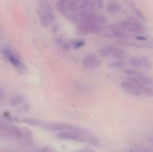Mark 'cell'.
<instances>
[{
	"mask_svg": "<svg viewBox=\"0 0 153 152\" xmlns=\"http://www.w3.org/2000/svg\"><path fill=\"white\" fill-rule=\"evenodd\" d=\"M58 1H59V0H58Z\"/></svg>",
	"mask_w": 153,
	"mask_h": 152,
	"instance_id": "f1b7e54d",
	"label": "cell"
},
{
	"mask_svg": "<svg viewBox=\"0 0 153 152\" xmlns=\"http://www.w3.org/2000/svg\"><path fill=\"white\" fill-rule=\"evenodd\" d=\"M140 46L143 48H146V49H153V40H150L149 42H146V43H143Z\"/></svg>",
	"mask_w": 153,
	"mask_h": 152,
	"instance_id": "44dd1931",
	"label": "cell"
},
{
	"mask_svg": "<svg viewBox=\"0 0 153 152\" xmlns=\"http://www.w3.org/2000/svg\"><path fill=\"white\" fill-rule=\"evenodd\" d=\"M5 130L9 134L16 138H22L24 136V133L22 132V130L15 125H10L8 127H6Z\"/></svg>",
	"mask_w": 153,
	"mask_h": 152,
	"instance_id": "30bf717a",
	"label": "cell"
},
{
	"mask_svg": "<svg viewBox=\"0 0 153 152\" xmlns=\"http://www.w3.org/2000/svg\"><path fill=\"white\" fill-rule=\"evenodd\" d=\"M93 3L94 2H93L92 0H82L80 4L78 7V10H81V11L84 10H86V9L89 8L92 5Z\"/></svg>",
	"mask_w": 153,
	"mask_h": 152,
	"instance_id": "9a60e30c",
	"label": "cell"
},
{
	"mask_svg": "<svg viewBox=\"0 0 153 152\" xmlns=\"http://www.w3.org/2000/svg\"><path fill=\"white\" fill-rule=\"evenodd\" d=\"M39 152H55V149H54V148H52V146L47 145L42 148Z\"/></svg>",
	"mask_w": 153,
	"mask_h": 152,
	"instance_id": "d6986e66",
	"label": "cell"
},
{
	"mask_svg": "<svg viewBox=\"0 0 153 152\" xmlns=\"http://www.w3.org/2000/svg\"><path fill=\"white\" fill-rule=\"evenodd\" d=\"M111 34L118 40H127L128 38V34L126 31H124L119 25H113L110 27Z\"/></svg>",
	"mask_w": 153,
	"mask_h": 152,
	"instance_id": "8992f818",
	"label": "cell"
},
{
	"mask_svg": "<svg viewBox=\"0 0 153 152\" xmlns=\"http://www.w3.org/2000/svg\"><path fill=\"white\" fill-rule=\"evenodd\" d=\"M119 25L124 30L129 33L143 35L146 32V28L144 25H142L134 19H129L126 21H122L119 23Z\"/></svg>",
	"mask_w": 153,
	"mask_h": 152,
	"instance_id": "6da1fadb",
	"label": "cell"
},
{
	"mask_svg": "<svg viewBox=\"0 0 153 152\" xmlns=\"http://www.w3.org/2000/svg\"><path fill=\"white\" fill-rule=\"evenodd\" d=\"M121 6L119 3L117 1H113V2H109L107 4V11L111 14H115V13H118L120 10Z\"/></svg>",
	"mask_w": 153,
	"mask_h": 152,
	"instance_id": "8fae6325",
	"label": "cell"
},
{
	"mask_svg": "<svg viewBox=\"0 0 153 152\" xmlns=\"http://www.w3.org/2000/svg\"><path fill=\"white\" fill-rule=\"evenodd\" d=\"M129 63L131 66L135 67H140V68L150 69L152 66V63L149 58L146 57H141V58H132L130 59Z\"/></svg>",
	"mask_w": 153,
	"mask_h": 152,
	"instance_id": "5b68a950",
	"label": "cell"
},
{
	"mask_svg": "<svg viewBox=\"0 0 153 152\" xmlns=\"http://www.w3.org/2000/svg\"><path fill=\"white\" fill-rule=\"evenodd\" d=\"M1 128H3V127L1 126V122H0V129H1Z\"/></svg>",
	"mask_w": 153,
	"mask_h": 152,
	"instance_id": "83f0119b",
	"label": "cell"
},
{
	"mask_svg": "<svg viewBox=\"0 0 153 152\" xmlns=\"http://www.w3.org/2000/svg\"><path fill=\"white\" fill-rule=\"evenodd\" d=\"M78 2L73 1V0H69L68 1V11L70 12H74L78 9Z\"/></svg>",
	"mask_w": 153,
	"mask_h": 152,
	"instance_id": "e0dca14e",
	"label": "cell"
},
{
	"mask_svg": "<svg viewBox=\"0 0 153 152\" xmlns=\"http://www.w3.org/2000/svg\"><path fill=\"white\" fill-rule=\"evenodd\" d=\"M105 0H96V5L99 9L102 10L104 7Z\"/></svg>",
	"mask_w": 153,
	"mask_h": 152,
	"instance_id": "7402d4cb",
	"label": "cell"
},
{
	"mask_svg": "<svg viewBox=\"0 0 153 152\" xmlns=\"http://www.w3.org/2000/svg\"><path fill=\"white\" fill-rule=\"evenodd\" d=\"M68 1L69 0H59L55 4V8L60 13L64 16H67L68 11Z\"/></svg>",
	"mask_w": 153,
	"mask_h": 152,
	"instance_id": "9c48e42d",
	"label": "cell"
},
{
	"mask_svg": "<svg viewBox=\"0 0 153 152\" xmlns=\"http://www.w3.org/2000/svg\"><path fill=\"white\" fill-rule=\"evenodd\" d=\"M85 131L82 130L79 132L73 131H60L56 137L60 139L70 140V141H76L80 142H85L86 139L85 137Z\"/></svg>",
	"mask_w": 153,
	"mask_h": 152,
	"instance_id": "7a4b0ae2",
	"label": "cell"
},
{
	"mask_svg": "<svg viewBox=\"0 0 153 152\" xmlns=\"http://www.w3.org/2000/svg\"><path fill=\"white\" fill-rule=\"evenodd\" d=\"M109 55L117 59L122 60L126 57L125 51L116 46H106Z\"/></svg>",
	"mask_w": 153,
	"mask_h": 152,
	"instance_id": "52a82bcc",
	"label": "cell"
},
{
	"mask_svg": "<svg viewBox=\"0 0 153 152\" xmlns=\"http://www.w3.org/2000/svg\"><path fill=\"white\" fill-rule=\"evenodd\" d=\"M23 101H24L23 96L19 95H15V96H13V98H11V100H10V104H11L13 107H14V106L20 104L21 103L23 102Z\"/></svg>",
	"mask_w": 153,
	"mask_h": 152,
	"instance_id": "2e32d148",
	"label": "cell"
},
{
	"mask_svg": "<svg viewBox=\"0 0 153 152\" xmlns=\"http://www.w3.org/2000/svg\"><path fill=\"white\" fill-rule=\"evenodd\" d=\"M126 66V62L122 60H117V61H113L108 63V67L111 69H121L123 68Z\"/></svg>",
	"mask_w": 153,
	"mask_h": 152,
	"instance_id": "5bb4252c",
	"label": "cell"
},
{
	"mask_svg": "<svg viewBox=\"0 0 153 152\" xmlns=\"http://www.w3.org/2000/svg\"><path fill=\"white\" fill-rule=\"evenodd\" d=\"M133 9H134V13L137 14V16H139V17H140V19H143V20H145V18H144V16H143V14L141 13V11H140V10H139L138 9L136 8V7H133Z\"/></svg>",
	"mask_w": 153,
	"mask_h": 152,
	"instance_id": "603a6c76",
	"label": "cell"
},
{
	"mask_svg": "<svg viewBox=\"0 0 153 152\" xmlns=\"http://www.w3.org/2000/svg\"><path fill=\"white\" fill-rule=\"evenodd\" d=\"M100 55H101V57H102V58H105V57L109 56L108 52V49L106 46L102 48V49H100Z\"/></svg>",
	"mask_w": 153,
	"mask_h": 152,
	"instance_id": "ffe728a7",
	"label": "cell"
},
{
	"mask_svg": "<svg viewBox=\"0 0 153 152\" xmlns=\"http://www.w3.org/2000/svg\"><path fill=\"white\" fill-rule=\"evenodd\" d=\"M85 41L84 40H75V41H73L70 45H71V47L74 48L75 49H79V48L82 47L85 45Z\"/></svg>",
	"mask_w": 153,
	"mask_h": 152,
	"instance_id": "ac0fdd59",
	"label": "cell"
},
{
	"mask_svg": "<svg viewBox=\"0 0 153 152\" xmlns=\"http://www.w3.org/2000/svg\"><path fill=\"white\" fill-rule=\"evenodd\" d=\"M102 62L100 58L94 55H90L85 57L82 60V66L88 70H93L98 68L101 65Z\"/></svg>",
	"mask_w": 153,
	"mask_h": 152,
	"instance_id": "277c9868",
	"label": "cell"
},
{
	"mask_svg": "<svg viewBox=\"0 0 153 152\" xmlns=\"http://www.w3.org/2000/svg\"><path fill=\"white\" fill-rule=\"evenodd\" d=\"M29 107H30L29 105H28V104H25V105L22 106V107L19 109V110H18V111H19V113H25V112L28 111V109H29Z\"/></svg>",
	"mask_w": 153,
	"mask_h": 152,
	"instance_id": "cb8c5ba5",
	"label": "cell"
},
{
	"mask_svg": "<svg viewBox=\"0 0 153 152\" xmlns=\"http://www.w3.org/2000/svg\"><path fill=\"white\" fill-rule=\"evenodd\" d=\"M113 1H117L116 0H109V2H113Z\"/></svg>",
	"mask_w": 153,
	"mask_h": 152,
	"instance_id": "484cf974",
	"label": "cell"
},
{
	"mask_svg": "<svg viewBox=\"0 0 153 152\" xmlns=\"http://www.w3.org/2000/svg\"><path fill=\"white\" fill-rule=\"evenodd\" d=\"M73 1H76V2H78V3H79V1H81V0H73Z\"/></svg>",
	"mask_w": 153,
	"mask_h": 152,
	"instance_id": "4316f807",
	"label": "cell"
},
{
	"mask_svg": "<svg viewBox=\"0 0 153 152\" xmlns=\"http://www.w3.org/2000/svg\"><path fill=\"white\" fill-rule=\"evenodd\" d=\"M22 122H25V123L28 124L29 125H32V126H36V127H40V128H44L45 124L46 122H43V121L38 120V119H27L22 120Z\"/></svg>",
	"mask_w": 153,
	"mask_h": 152,
	"instance_id": "7c38bea8",
	"label": "cell"
},
{
	"mask_svg": "<svg viewBox=\"0 0 153 152\" xmlns=\"http://www.w3.org/2000/svg\"><path fill=\"white\" fill-rule=\"evenodd\" d=\"M78 152H95L94 149L91 148H85L82 149V150L79 151Z\"/></svg>",
	"mask_w": 153,
	"mask_h": 152,
	"instance_id": "d4e9b609",
	"label": "cell"
},
{
	"mask_svg": "<svg viewBox=\"0 0 153 152\" xmlns=\"http://www.w3.org/2000/svg\"><path fill=\"white\" fill-rule=\"evenodd\" d=\"M40 24H41L43 27L48 28V27L50 26L52 19H51L47 15L45 14V13H43V14L40 15Z\"/></svg>",
	"mask_w": 153,
	"mask_h": 152,
	"instance_id": "4fadbf2b",
	"label": "cell"
},
{
	"mask_svg": "<svg viewBox=\"0 0 153 152\" xmlns=\"http://www.w3.org/2000/svg\"><path fill=\"white\" fill-rule=\"evenodd\" d=\"M2 53L4 55V57L7 58V61L12 64V66L16 70H18V71L21 72L22 73L26 71L27 68L25 64L16 56V55L12 51H10L8 49H4L2 50Z\"/></svg>",
	"mask_w": 153,
	"mask_h": 152,
	"instance_id": "3957f363",
	"label": "cell"
},
{
	"mask_svg": "<svg viewBox=\"0 0 153 152\" xmlns=\"http://www.w3.org/2000/svg\"><path fill=\"white\" fill-rule=\"evenodd\" d=\"M88 28L89 34H100L104 30L103 24L98 23V22H92V23H86L85 24Z\"/></svg>",
	"mask_w": 153,
	"mask_h": 152,
	"instance_id": "ba28073f",
	"label": "cell"
}]
</instances>
